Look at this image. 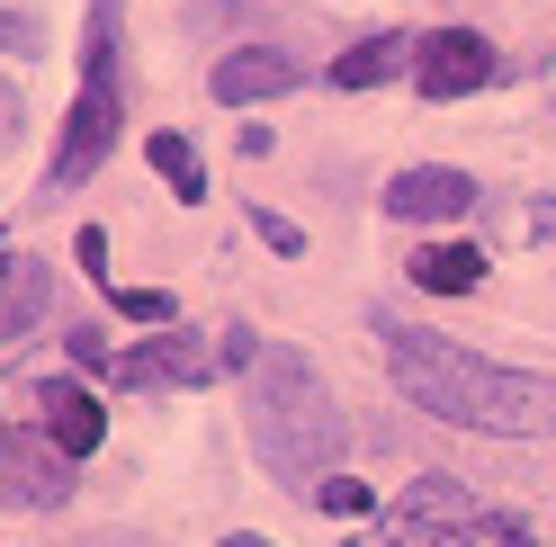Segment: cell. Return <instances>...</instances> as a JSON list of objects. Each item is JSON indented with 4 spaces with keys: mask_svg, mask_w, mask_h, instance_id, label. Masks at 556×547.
Returning <instances> with one entry per match:
<instances>
[{
    "mask_svg": "<svg viewBox=\"0 0 556 547\" xmlns=\"http://www.w3.org/2000/svg\"><path fill=\"white\" fill-rule=\"evenodd\" d=\"M46 296H54L46 260H37V252H10V243H0V351H10V341H27V332L46 323Z\"/></svg>",
    "mask_w": 556,
    "mask_h": 547,
    "instance_id": "10",
    "label": "cell"
},
{
    "mask_svg": "<svg viewBox=\"0 0 556 547\" xmlns=\"http://www.w3.org/2000/svg\"><path fill=\"white\" fill-rule=\"evenodd\" d=\"M242 431H252V458L288 494H324V475L341 467V449H351L341 404L324 395V378L305 368V351H288V341H269L261 368L242 378Z\"/></svg>",
    "mask_w": 556,
    "mask_h": 547,
    "instance_id": "2",
    "label": "cell"
},
{
    "mask_svg": "<svg viewBox=\"0 0 556 547\" xmlns=\"http://www.w3.org/2000/svg\"><path fill=\"white\" fill-rule=\"evenodd\" d=\"M377 341H387L395 395L422 404L431 422L494 431V440H547L556 431V378H539V368H494L467 341L422 332V323H377Z\"/></svg>",
    "mask_w": 556,
    "mask_h": 547,
    "instance_id": "1",
    "label": "cell"
},
{
    "mask_svg": "<svg viewBox=\"0 0 556 547\" xmlns=\"http://www.w3.org/2000/svg\"><path fill=\"white\" fill-rule=\"evenodd\" d=\"M413 54H422V37H395V27L387 37H359L351 54H332V90H377V81H395Z\"/></svg>",
    "mask_w": 556,
    "mask_h": 547,
    "instance_id": "13",
    "label": "cell"
},
{
    "mask_svg": "<svg viewBox=\"0 0 556 547\" xmlns=\"http://www.w3.org/2000/svg\"><path fill=\"white\" fill-rule=\"evenodd\" d=\"M404 279L422 296H467V288H484V252L476 243H422V252H404Z\"/></svg>",
    "mask_w": 556,
    "mask_h": 547,
    "instance_id": "12",
    "label": "cell"
},
{
    "mask_svg": "<svg viewBox=\"0 0 556 547\" xmlns=\"http://www.w3.org/2000/svg\"><path fill=\"white\" fill-rule=\"evenodd\" d=\"M153 170L170 180V198H180V207H198V198H206V162H198L189 135H153Z\"/></svg>",
    "mask_w": 556,
    "mask_h": 547,
    "instance_id": "14",
    "label": "cell"
},
{
    "mask_svg": "<svg viewBox=\"0 0 556 547\" xmlns=\"http://www.w3.org/2000/svg\"><path fill=\"white\" fill-rule=\"evenodd\" d=\"M377 538H387V547H476V538H494V521H484V503L467 485L413 475V485L395 494V511L377 521Z\"/></svg>",
    "mask_w": 556,
    "mask_h": 547,
    "instance_id": "3",
    "label": "cell"
},
{
    "mask_svg": "<svg viewBox=\"0 0 556 547\" xmlns=\"http://www.w3.org/2000/svg\"><path fill=\"white\" fill-rule=\"evenodd\" d=\"M494 547H530V530H520V521H494Z\"/></svg>",
    "mask_w": 556,
    "mask_h": 547,
    "instance_id": "22",
    "label": "cell"
},
{
    "mask_svg": "<svg viewBox=\"0 0 556 547\" xmlns=\"http://www.w3.org/2000/svg\"><path fill=\"white\" fill-rule=\"evenodd\" d=\"M252 225H261V243H269V252H305V225H288L278 207H252Z\"/></svg>",
    "mask_w": 556,
    "mask_h": 547,
    "instance_id": "18",
    "label": "cell"
},
{
    "mask_svg": "<svg viewBox=\"0 0 556 547\" xmlns=\"http://www.w3.org/2000/svg\"><path fill=\"white\" fill-rule=\"evenodd\" d=\"M109 378L117 386H206V378H216V359H206L189 332H153V341H135Z\"/></svg>",
    "mask_w": 556,
    "mask_h": 547,
    "instance_id": "9",
    "label": "cell"
},
{
    "mask_svg": "<svg viewBox=\"0 0 556 547\" xmlns=\"http://www.w3.org/2000/svg\"><path fill=\"white\" fill-rule=\"evenodd\" d=\"M37 404H46V440H54L63 458H90L99 440H109V414H99V395H90V386L54 378V386H37Z\"/></svg>",
    "mask_w": 556,
    "mask_h": 547,
    "instance_id": "11",
    "label": "cell"
},
{
    "mask_svg": "<svg viewBox=\"0 0 556 547\" xmlns=\"http://www.w3.org/2000/svg\"><path fill=\"white\" fill-rule=\"evenodd\" d=\"M117 323H170V288H109Z\"/></svg>",
    "mask_w": 556,
    "mask_h": 547,
    "instance_id": "16",
    "label": "cell"
},
{
    "mask_svg": "<svg viewBox=\"0 0 556 547\" xmlns=\"http://www.w3.org/2000/svg\"><path fill=\"white\" fill-rule=\"evenodd\" d=\"M73 458L54 449V440H0V503H27V511H54L73 503Z\"/></svg>",
    "mask_w": 556,
    "mask_h": 547,
    "instance_id": "8",
    "label": "cell"
},
{
    "mask_svg": "<svg viewBox=\"0 0 556 547\" xmlns=\"http://www.w3.org/2000/svg\"><path fill=\"white\" fill-rule=\"evenodd\" d=\"M305 81V63L288 46H233L216 54V73H206V90L225 99V109H252V99H278V90H296Z\"/></svg>",
    "mask_w": 556,
    "mask_h": 547,
    "instance_id": "7",
    "label": "cell"
},
{
    "mask_svg": "<svg viewBox=\"0 0 556 547\" xmlns=\"http://www.w3.org/2000/svg\"><path fill=\"white\" fill-rule=\"evenodd\" d=\"M90 547H144V538H90Z\"/></svg>",
    "mask_w": 556,
    "mask_h": 547,
    "instance_id": "24",
    "label": "cell"
},
{
    "mask_svg": "<svg viewBox=\"0 0 556 547\" xmlns=\"http://www.w3.org/2000/svg\"><path fill=\"white\" fill-rule=\"evenodd\" d=\"M73 368H90V378H99V368H117V359H109V341H99V332H90V323H81V332H73Z\"/></svg>",
    "mask_w": 556,
    "mask_h": 547,
    "instance_id": "19",
    "label": "cell"
},
{
    "mask_svg": "<svg viewBox=\"0 0 556 547\" xmlns=\"http://www.w3.org/2000/svg\"><path fill=\"white\" fill-rule=\"evenodd\" d=\"M117 117H126L117 81H81L73 117H63V144H54V170H46V189H37V198H63V189H81L90 170L117 153Z\"/></svg>",
    "mask_w": 556,
    "mask_h": 547,
    "instance_id": "4",
    "label": "cell"
},
{
    "mask_svg": "<svg viewBox=\"0 0 556 547\" xmlns=\"http://www.w3.org/2000/svg\"><path fill=\"white\" fill-rule=\"evenodd\" d=\"M315 503H324V511H341V521H359V511H368L377 494L359 485V475H324V494H315Z\"/></svg>",
    "mask_w": 556,
    "mask_h": 547,
    "instance_id": "17",
    "label": "cell"
},
{
    "mask_svg": "<svg viewBox=\"0 0 556 547\" xmlns=\"http://www.w3.org/2000/svg\"><path fill=\"white\" fill-rule=\"evenodd\" d=\"M216 547H269V538H252V530H233V538H216Z\"/></svg>",
    "mask_w": 556,
    "mask_h": 547,
    "instance_id": "23",
    "label": "cell"
},
{
    "mask_svg": "<svg viewBox=\"0 0 556 547\" xmlns=\"http://www.w3.org/2000/svg\"><path fill=\"white\" fill-rule=\"evenodd\" d=\"M10 144H18V90L0 81V153H10Z\"/></svg>",
    "mask_w": 556,
    "mask_h": 547,
    "instance_id": "21",
    "label": "cell"
},
{
    "mask_svg": "<svg viewBox=\"0 0 556 547\" xmlns=\"http://www.w3.org/2000/svg\"><path fill=\"white\" fill-rule=\"evenodd\" d=\"M0 46L27 54V46H37V18H27V10H0Z\"/></svg>",
    "mask_w": 556,
    "mask_h": 547,
    "instance_id": "20",
    "label": "cell"
},
{
    "mask_svg": "<svg viewBox=\"0 0 556 547\" xmlns=\"http://www.w3.org/2000/svg\"><path fill=\"white\" fill-rule=\"evenodd\" d=\"M476 207V180L467 170H448V162H413L387 180V216L395 225H448V216H467Z\"/></svg>",
    "mask_w": 556,
    "mask_h": 547,
    "instance_id": "6",
    "label": "cell"
},
{
    "mask_svg": "<svg viewBox=\"0 0 556 547\" xmlns=\"http://www.w3.org/2000/svg\"><path fill=\"white\" fill-rule=\"evenodd\" d=\"M117 18H126V0H90V46H81V81H117Z\"/></svg>",
    "mask_w": 556,
    "mask_h": 547,
    "instance_id": "15",
    "label": "cell"
},
{
    "mask_svg": "<svg viewBox=\"0 0 556 547\" xmlns=\"http://www.w3.org/2000/svg\"><path fill=\"white\" fill-rule=\"evenodd\" d=\"M503 73L494 37H476V27H440V37H422V54H413V81H422V99H467Z\"/></svg>",
    "mask_w": 556,
    "mask_h": 547,
    "instance_id": "5",
    "label": "cell"
}]
</instances>
